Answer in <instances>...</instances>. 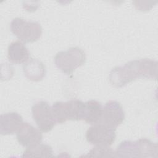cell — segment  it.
Listing matches in <instances>:
<instances>
[{"mask_svg": "<svg viewBox=\"0 0 158 158\" xmlns=\"http://www.w3.org/2000/svg\"><path fill=\"white\" fill-rule=\"evenodd\" d=\"M102 110V106L96 100H90L85 102V114L83 120L91 125L98 123L101 120Z\"/></svg>", "mask_w": 158, "mask_h": 158, "instance_id": "cell-12", "label": "cell"}, {"mask_svg": "<svg viewBox=\"0 0 158 158\" xmlns=\"http://www.w3.org/2000/svg\"><path fill=\"white\" fill-rule=\"evenodd\" d=\"M22 157H54L52 148L48 144L40 143L32 147L27 148L24 151Z\"/></svg>", "mask_w": 158, "mask_h": 158, "instance_id": "cell-14", "label": "cell"}, {"mask_svg": "<svg viewBox=\"0 0 158 158\" xmlns=\"http://www.w3.org/2000/svg\"><path fill=\"white\" fill-rule=\"evenodd\" d=\"M140 77H142V71L139 60H131L123 66L115 67L109 75L110 83L117 88H121Z\"/></svg>", "mask_w": 158, "mask_h": 158, "instance_id": "cell-3", "label": "cell"}, {"mask_svg": "<svg viewBox=\"0 0 158 158\" xmlns=\"http://www.w3.org/2000/svg\"><path fill=\"white\" fill-rule=\"evenodd\" d=\"M125 113L120 104L116 101H109L103 107L102 114L98 123L115 129L123 122Z\"/></svg>", "mask_w": 158, "mask_h": 158, "instance_id": "cell-7", "label": "cell"}, {"mask_svg": "<svg viewBox=\"0 0 158 158\" xmlns=\"http://www.w3.org/2000/svg\"><path fill=\"white\" fill-rule=\"evenodd\" d=\"M10 30L19 40L24 43L36 41L42 35V28L38 22L26 20L20 17L12 19Z\"/></svg>", "mask_w": 158, "mask_h": 158, "instance_id": "cell-4", "label": "cell"}, {"mask_svg": "<svg viewBox=\"0 0 158 158\" xmlns=\"http://www.w3.org/2000/svg\"><path fill=\"white\" fill-rule=\"evenodd\" d=\"M7 57L11 63L21 64L29 60L30 52L23 43L15 41L12 42L8 46Z\"/></svg>", "mask_w": 158, "mask_h": 158, "instance_id": "cell-10", "label": "cell"}, {"mask_svg": "<svg viewBox=\"0 0 158 158\" xmlns=\"http://www.w3.org/2000/svg\"><path fill=\"white\" fill-rule=\"evenodd\" d=\"M115 138V129L101 123L93 125L86 133L87 141L96 146H110Z\"/></svg>", "mask_w": 158, "mask_h": 158, "instance_id": "cell-6", "label": "cell"}, {"mask_svg": "<svg viewBox=\"0 0 158 158\" xmlns=\"http://www.w3.org/2000/svg\"><path fill=\"white\" fill-rule=\"evenodd\" d=\"M25 76L30 80L38 81L41 80L46 75V67L40 60L30 59L23 65Z\"/></svg>", "mask_w": 158, "mask_h": 158, "instance_id": "cell-11", "label": "cell"}, {"mask_svg": "<svg viewBox=\"0 0 158 158\" xmlns=\"http://www.w3.org/2000/svg\"><path fill=\"white\" fill-rule=\"evenodd\" d=\"M23 123L22 116L17 112H8L0 117V133L12 135L17 132Z\"/></svg>", "mask_w": 158, "mask_h": 158, "instance_id": "cell-9", "label": "cell"}, {"mask_svg": "<svg viewBox=\"0 0 158 158\" xmlns=\"http://www.w3.org/2000/svg\"><path fill=\"white\" fill-rule=\"evenodd\" d=\"M115 152L116 157H139V149L136 141H122L118 146Z\"/></svg>", "mask_w": 158, "mask_h": 158, "instance_id": "cell-13", "label": "cell"}, {"mask_svg": "<svg viewBox=\"0 0 158 158\" xmlns=\"http://www.w3.org/2000/svg\"><path fill=\"white\" fill-rule=\"evenodd\" d=\"M139 149V157H157L158 153L157 144L146 138L136 141Z\"/></svg>", "mask_w": 158, "mask_h": 158, "instance_id": "cell-15", "label": "cell"}, {"mask_svg": "<svg viewBox=\"0 0 158 158\" xmlns=\"http://www.w3.org/2000/svg\"><path fill=\"white\" fill-rule=\"evenodd\" d=\"M32 117L39 130L44 133L50 131L56 123L52 107L44 101H38L31 107Z\"/></svg>", "mask_w": 158, "mask_h": 158, "instance_id": "cell-5", "label": "cell"}, {"mask_svg": "<svg viewBox=\"0 0 158 158\" xmlns=\"http://www.w3.org/2000/svg\"><path fill=\"white\" fill-rule=\"evenodd\" d=\"M86 60L85 51L79 47H72L67 51L59 52L54 57L56 67L63 73L70 75L82 66Z\"/></svg>", "mask_w": 158, "mask_h": 158, "instance_id": "cell-2", "label": "cell"}, {"mask_svg": "<svg viewBox=\"0 0 158 158\" xmlns=\"http://www.w3.org/2000/svg\"><path fill=\"white\" fill-rule=\"evenodd\" d=\"M52 110L57 123H62L67 120H81L85 117V103L78 99L58 101L53 104Z\"/></svg>", "mask_w": 158, "mask_h": 158, "instance_id": "cell-1", "label": "cell"}, {"mask_svg": "<svg viewBox=\"0 0 158 158\" xmlns=\"http://www.w3.org/2000/svg\"><path fill=\"white\" fill-rule=\"evenodd\" d=\"M85 157H116L115 152L109 146H95Z\"/></svg>", "mask_w": 158, "mask_h": 158, "instance_id": "cell-16", "label": "cell"}, {"mask_svg": "<svg viewBox=\"0 0 158 158\" xmlns=\"http://www.w3.org/2000/svg\"><path fill=\"white\" fill-rule=\"evenodd\" d=\"M17 139L22 146L30 148L41 143L43 135L40 130L27 122H23L17 131Z\"/></svg>", "mask_w": 158, "mask_h": 158, "instance_id": "cell-8", "label": "cell"}]
</instances>
